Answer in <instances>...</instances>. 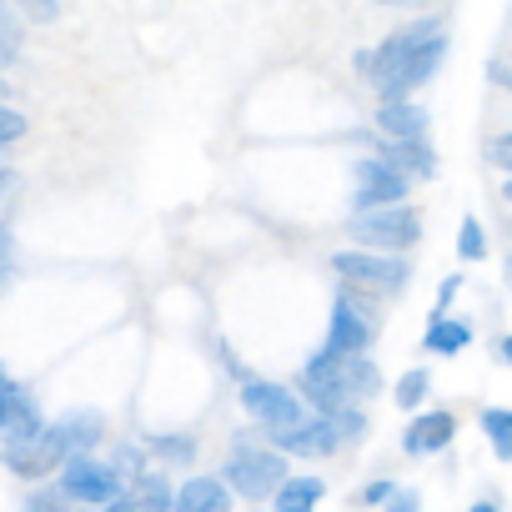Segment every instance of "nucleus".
Segmentation results:
<instances>
[{
  "label": "nucleus",
  "mask_w": 512,
  "mask_h": 512,
  "mask_svg": "<svg viewBox=\"0 0 512 512\" xmlns=\"http://www.w3.org/2000/svg\"><path fill=\"white\" fill-rule=\"evenodd\" d=\"M106 512H171V482L146 472L141 482H131L126 492H116L106 502Z\"/></svg>",
  "instance_id": "16"
},
{
  "label": "nucleus",
  "mask_w": 512,
  "mask_h": 512,
  "mask_svg": "<svg viewBox=\"0 0 512 512\" xmlns=\"http://www.w3.org/2000/svg\"><path fill=\"white\" fill-rule=\"evenodd\" d=\"M377 161H382L387 171H397L407 186L437 176V151H432L427 136H417V141H382V146H377Z\"/></svg>",
  "instance_id": "13"
},
{
  "label": "nucleus",
  "mask_w": 512,
  "mask_h": 512,
  "mask_svg": "<svg viewBox=\"0 0 512 512\" xmlns=\"http://www.w3.org/2000/svg\"><path fill=\"white\" fill-rule=\"evenodd\" d=\"M382 6H422V0H382Z\"/></svg>",
  "instance_id": "36"
},
{
  "label": "nucleus",
  "mask_w": 512,
  "mask_h": 512,
  "mask_svg": "<svg viewBox=\"0 0 512 512\" xmlns=\"http://www.w3.org/2000/svg\"><path fill=\"white\" fill-rule=\"evenodd\" d=\"M392 492H397V482H372V487L357 492V502L362 507H382V502H392Z\"/></svg>",
  "instance_id": "30"
},
{
  "label": "nucleus",
  "mask_w": 512,
  "mask_h": 512,
  "mask_svg": "<svg viewBox=\"0 0 512 512\" xmlns=\"http://www.w3.org/2000/svg\"><path fill=\"white\" fill-rule=\"evenodd\" d=\"M26 512H76V502L61 492V482H41V487L26 497Z\"/></svg>",
  "instance_id": "26"
},
{
  "label": "nucleus",
  "mask_w": 512,
  "mask_h": 512,
  "mask_svg": "<svg viewBox=\"0 0 512 512\" xmlns=\"http://www.w3.org/2000/svg\"><path fill=\"white\" fill-rule=\"evenodd\" d=\"M241 412L251 422H262L267 432H282V427H292V422L307 417V407L297 402V392L282 387V382H246L241 387Z\"/></svg>",
  "instance_id": "6"
},
{
  "label": "nucleus",
  "mask_w": 512,
  "mask_h": 512,
  "mask_svg": "<svg viewBox=\"0 0 512 512\" xmlns=\"http://www.w3.org/2000/svg\"><path fill=\"white\" fill-rule=\"evenodd\" d=\"M472 512H497V502H472Z\"/></svg>",
  "instance_id": "35"
},
{
  "label": "nucleus",
  "mask_w": 512,
  "mask_h": 512,
  "mask_svg": "<svg viewBox=\"0 0 512 512\" xmlns=\"http://www.w3.org/2000/svg\"><path fill=\"white\" fill-rule=\"evenodd\" d=\"M452 437H457L452 412H417L412 427H407V437H402V447H407L412 457H432V452H442Z\"/></svg>",
  "instance_id": "15"
},
{
  "label": "nucleus",
  "mask_w": 512,
  "mask_h": 512,
  "mask_svg": "<svg viewBox=\"0 0 512 512\" xmlns=\"http://www.w3.org/2000/svg\"><path fill=\"white\" fill-rule=\"evenodd\" d=\"M106 467H111V477H116V487L126 492L131 482H141V477H146V452H141V447H116Z\"/></svg>",
  "instance_id": "22"
},
{
  "label": "nucleus",
  "mask_w": 512,
  "mask_h": 512,
  "mask_svg": "<svg viewBox=\"0 0 512 512\" xmlns=\"http://www.w3.org/2000/svg\"><path fill=\"white\" fill-rule=\"evenodd\" d=\"M0 462H6L16 477H46V472H56V467L66 462V442H61V432L46 422L36 437L11 442L6 452H0Z\"/></svg>",
  "instance_id": "7"
},
{
  "label": "nucleus",
  "mask_w": 512,
  "mask_h": 512,
  "mask_svg": "<svg viewBox=\"0 0 512 512\" xmlns=\"http://www.w3.org/2000/svg\"><path fill=\"white\" fill-rule=\"evenodd\" d=\"M61 492H66L71 502H101V507H106L121 487H116V477H111L106 462H96L91 452H76V457L61 462Z\"/></svg>",
  "instance_id": "8"
},
{
  "label": "nucleus",
  "mask_w": 512,
  "mask_h": 512,
  "mask_svg": "<svg viewBox=\"0 0 512 512\" xmlns=\"http://www.w3.org/2000/svg\"><path fill=\"white\" fill-rule=\"evenodd\" d=\"M332 267L342 282H352L347 292H372V297H397L412 277L402 256H382V251H337Z\"/></svg>",
  "instance_id": "5"
},
{
  "label": "nucleus",
  "mask_w": 512,
  "mask_h": 512,
  "mask_svg": "<svg viewBox=\"0 0 512 512\" xmlns=\"http://www.w3.org/2000/svg\"><path fill=\"white\" fill-rule=\"evenodd\" d=\"M322 492H327L322 477H287V482L272 492V507H277V512H317Z\"/></svg>",
  "instance_id": "19"
},
{
  "label": "nucleus",
  "mask_w": 512,
  "mask_h": 512,
  "mask_svg": "<svg viewBox=\"0 0 512 512\" xmlns=\"http://www.w3.org/2000/svg\"><path fill=\"white\" fill-rule=\"evenodd\" d=\"M367 347H372V317L352 302V292H342L337 307H332L327 352H337V357H367Z\"/></svg>",
  "instance_id": "10"
},
{
  "label": "nucleus",
  "mask_w": 512,
  "mask_h": 512,
  "mask_svg": "<svg viewBox=\"0 0 512 512\" xmlns=\"http://www.w3.org/2000/svg\"><path fill=\"white\" fill-rule=\"evenodd\" d=\"M41 427H46V422H41L36 392L21 387V382H0V447L26 442V437H36Z\"/></svg>",
  "instance_id": "9"
},
{
  "label": "nucleus",
  "mask_w": 512,
  "mask_h": 512,
  "mask_svg": "<svg viewBox=\"0 0 512 512\" xmlns=\"http://www.w3.org/2000/svg\"><path fill=\"white\" fill-rule=\"evenodd\" d=\"M352 196H357V211H367V206H397V201H407V181L397 171H387L377 156H367V161L352 166Z\"/></svg>",
  "instance_id": "12"
},
{
  "label": "nucleus",
  "mask_w": 512,
  "mask_h": 512,
  "mask_svg": "<svg viewBox=\"0 0 512 512\" xmlns=\"http://www.w3.org/2000/svg\"><path fill=\"white\" fill-rule=\"evenodd\" d=\"M221 482H226V492H241L251 502H262L287 482V457L272 452V447H231L226 467H221Z\"/></svg>",
  "instance_id": "4"
},
{
  "label": "nucleus",
  "mask_w": 512,
  "mask_h": 512,
  "mask_svg": "<svg viewBox=\"0 0 512 512\" xmlns=\"http://www.w3.org/2000/svg\"><path fill=\"white\" fill-rule=\"evenodd\" d=\"M427 387H432V372L412 367V372L397 382V407H402V412H422V402H427Z\"/></svg>",
  "instance_id": "24"
},
{
  "label": "nucleus",
  "mask_w": 512,
  "mask_h": 512,
  "mask_svg": "<svg viewBox=\"0 0 512 512\" xmlns=\"http://www.w3.org/2000/svg\"><path fill=\"white\" fill-rule=\"evenodd\" d=\"M272 447L287 457H332L337 447H342V437H337V427L327 422V417H317V412H307L302 422H292V427H282V432H272Z\"/></svg>",
  "instance_id": "11"
},
{
  "label": "nucleus",
  "mask_w": 512,
  "mask_h": 512,
  "mask_svg": "<svg viewBox=\"0 0 512 512\" xmlns=\"http://www.w3.org/2000/svg\"><path fill=\"white\" fill-rule=\"evenodd\" d=\"M482 432L492 437V452L507 462V457H512V412H507V407H487V412H482Z\"/></svg>",
  "instance_id": "23"
},
{
  "label": "nucleus",
  "mask_w": 512,
  "mask_h": 512,
  "mask_svg": "<svg viewBox=\"0 0 512 512\" xmlns=\"http://www.w3.org/2000/svg\"><path fill=\"white\" fill-rule=\"evenodd\" d=\"M21 136H26V116H21L16 106L0 101V146H11V141H21Z\"/></svg>",
  "instance_id": "29"
},
{
  "label": "nucleus",
  "mask_w": 512,
  "mask_h": 512,
  "mask_svg": "<svg viewBox=\"0 0 512 512\" xmlns=\"http://www.w3.org/2000/svg\"><path fill=\"white\" fill-rule=\"evenodd\" d=\"M427 106H417V101H382L377 106V131H382V141H417V136H427Z\"/></svg>",
  "instance_id": "14"
},
{
  "label": "nucleus",
  "mask_w": 512,
  "mask_h": 512,
  "mask_svg": "<svg viewBox=\"0 0 512 512\" xmlns=\"http://www.w3.org/2000/svg\"><path fill=\"white\" fill-rule=\"evenodd\" d=\"M387 512H417V497H412L407 487H397V492H392V502H387Z\"/></svg>",
  "instance_id": "32"
},
{
  "label": "nucleus",
  "mask_w": 512,
  "mask_h": 512,
  "mask_svg": "<svg viewBox=\"0 0 512 512\" xmlns=\"http://www.w3.org/2000/svg\"><path fill=\"white\" fill-rule=\"evenodd\" d=\"M11 6H16V16H26V21H36V26H51V21L61 16L66 0H11Z\"/></svg>",
  "instance_id": "28"
},
{
  "label": "nucleus",
  "mask_w": 512,
  "mask_h": 512,
  "mask_svg": "<svg viewBox=\"0 0 512 512\" xmlns=\"http://www.w3.org/2000/svg\"><path fill=\"white\" fill-rule=\"evenodd\" d=\"M11 251H16V231L0 221V272H6V262H11Z\"/></svg>",
  "instance_id": "31"
},
{
  "label": "nucleus",
  "mask_w": 512,
  "mask_h": 512,
  "mask_svg": "<svg viewBox=\"0 0 512 512\" xmlns=\"http://www.w3.org/2000/svg\"><path fill=\"white\" fill-rule=\"evenodd\" d=\"M0 382H6V367H0Z\"/></svg>",
  "instance_id": "37"
},
{
  "label": "nucleus",
  "mask_w": 512,
  "mask_h": 512,
  "mask_svg": "<svg viewBox=\"0 0 512 512\" xmlns=\"http://www.w3.org/2000/svg\"><path fill=\"white\" fill-rule=\"evenodd\" d=\"M297 387H302V397L312 402L317 417H332V412L362 407V402L382 387V377H377L372 357H337V352L322 347V352L302 367Z\"/></svg>",
  "instance_id": "2"
},
{
  "label": "nucleus",
  "mask_w": 512,
  "mask_h": 512,
  "mask_svg": "<svg viewBox=\"0 0 512 512\" xmlns=\"http://www.w3.org/2000/svg\"><path fill=\"white\" fill-rule=\"evenodd\" d=\"M457 256H462V262H482V256H487V231H482L477 216H462V226H457Z\"/></svg>",
  "instance_id": "25"
},
{
  "label": "nucleus",
  "mask_w": 512,
  "mask_h": 512,
  "mask_svg": "<svg viewBox=\"0 0 512 512\" xmlns=\"http://www.w3.org/2000/svg\"><path fill=\"white\" fill-rule=\"evenodd\" d=\"M16 56H21V16L11 0H0V71L16 66Z\"/></svg>",
  "instance_id": "21"
},
{
  "label": "nucleus",
  "mask_w": 512,
  "mask_h": 512,
  "mask_svg": "<svg viewBox=\"0 0 512 512\" xmlns=\"http://www.w3.org/2000/svg\"><path fill=\"white\" fill-rule=\"evenodd\" d=\"M56 432H61V442H66V457H76V452H91L101 437H106V422H101V412H66L61 422H51Z\"/></svg>",
  "instance_id": "18"
},
{
  "label": "nucleus",
  "mask_w": 512,
  "mask_h": 512,
  "mask_svg": "<svg viewBox=\"0 0 512 512\" xmlns=\"http://www.w3.org/2000/svg\"><path fill=\"white\" fill-rule=\"evenodd\" d=\"M11 181H16V171H11V166H0V196L11 191Z\"/></svg>",
  "instance_id": "34"
},
{
  "label": "nucleus",
  "mask_w": 512,
  "mask_h": 512,
  "mask_svg": "<svg viewBox=\"0 0 512 512\" xmlns=\"http://www.w3.org/2000/svg\"><path fill=\"white\" fill-rule=\"evenodd\" d=\"M442 61H447V31H442V21L422 16V21L392 31L372 56H362V71L372 76L382 101H412V91L427 86L442 71Z\"/></svg>",
  "instance_id": "1"
},
{
  "label": "nucleus",
  "mask_w": 512,
  "mask_h": 512,
  "mask_svg": "<svg viewBox=\"0 0 512 512\" xmlns=\"http://www.w3.org/2000/svg\"><path fill=\"white\" fill-rule=\"evenodd\" d=\"M231 507V492L221 477H191L186 487L171 492V512H226Z\"/></svg>",
  "instance_id": "17"
},
{
  "label": "nucleus",
  "mask_w": 512,
  "mask_h": 512,
  "mask_svg": "<svg viewBox=\"0 0 512 512\" xmlns=\"http://www.w3.org/2000/svg\"><path fill=\"white\" fill-rule=\"evenodd\" d=\"M467 342H472V322H457V317H437V322H427V337H422V347L437 352V357H457Z\"/></svg>",
  "instance_id": "20"
},
{
  "label": "nucleus",
  "mask_w": 512,
  "mask_h": 512,
  "mask_svg": "<svg viewBox=\"0 0 512 512\" xmlns=\"http://www.w3.org/2000/svg\"><path fill=\"white\" fill-rule=\"evenodd\" d=\"M347 231H352V241L377 246L382 256H392V251L417 246L422 216H417V206H407V201H397V206H367V211H357V216L347 221Z\"/></svg>",
  "instance_id": "3"
},
{
  "label": "nucleus",
  "mask_w": 512,
  "mask_h": 512,
  "mask_svg": "<svg viewBox=\"0 0 512 512\" xmlns=\"http://www.w3.org/2000/svg\"><path fill=\"white\" fill-rule=\"evenodd\" d=\"M151 452L166 457V462H191V457H196V442H191V437H161V432H156V437H146V457H151Z\"/></svg>",
  "instance_id": "27"
},
{
  "label": "nucleus",
  "mask_w": 512,
  "mask_h": 512,
  "mask_svg": "<svg viewBox=\"0 0 512 512\" xmlns=\"http://www.w3.org/2000/svg\"><path fill=\"white\" fill-rule=\"evenodd\" d=\"M507 156H512V136H497V141H492V161H497L502 171H507Z\"/></svg>",
  "instance_id": "33"
}]
</instances>
